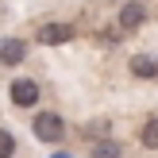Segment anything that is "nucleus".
Segmentation results:
<instances>
[{
    "mask_svg": "<svg viewBox=\"0 0 158 158\" xmlns=\"http://www.w3.org/2000/svg\"><path fill=\"white\" fill-rule=\"evenodd\" d=\"M31 131H35V139H43V143H58V139L66 135V123L54 112H39L35 123H31Z\"/></svg>",
    "mask_w": 158,
    "mask_h": 158,
    "instance_id": "1",
    "label": "nucleus"
},
{
    "mask_svg": "<svg viewBox=\"0 0 158 158\" xmlns=\"http://www.w3.org/2000/svg\"><path fill=\"white\" fill-rule=\"evenodd\" d=\"M12 104H19V108L39 104V81H31V77H15V81H12Z\"/></svg>",
    "mask_w": 158,
    "mask_h": 158,
    "instance_id": "2",
    "label": "nucleus"
},
{
    "mask_svg": "<svg viewBox=\"0 0 158 158\" xmlns=\"http://www.w3.org/2000/svg\"><path fill=\"white\" fill-rule=\"evenodd\" d=\"M73 39V27L69 23H43L39 27V43L43 46H62V43H69Z\"/></svg>",
    "mask_w": 158,
    "mask_h": 158,
    "instance_id": "3",
    "label": "nucleus"
},
{
    "mask_svg": "<svg viewBox=\"0 0 158 158\" xmlns=\"http://www.w3.org/2000/svg\"><path fill=\"white\" fill-rule=\"evenodd\" d=\"M23 58H27L23 39H4V43H0V66H19Z\"/></svg>",
    "mask_w": 158,
    "mask_h": 158,
    "instance_id": "4",
    "label": "nucleus"
},
{
    "mask_svg": "<svg viewBox=\"0 0 158 158\" xmlns=\"http://www.w3.org/2000/svg\"><path fill=\"white\" fill-rule=\"evenodd\" d=\"M143 19H147V8H143V4H127V8L120 12V27H123V31H135Z\"/></svg>",
    "mask_w": 158,
    "mask_h": 158,
    "instance_id": "5",
    "label": "nucleus"
},
{
    "mask_svg": "<svg viewBox=\"0 0 158 158\" xmlns=\"http://www.w3.org/2000/svg\"><path fill=\"white\" fill-rule=\"evenodd\" d=\"M131 73H135V77H154L158 73V62L151 58V54H135V58H131Z\"/></svg>",
    "mask_w": 158,
    "mask_h": 158,
    "instance_id": "6",
    "label": "nucleus"
},
{
    "mask_svg": "<svg viewBox=\"0 0 158 158\" xmlns=\"http://www.w3.org/2000/svg\"><path fill=\"white\" fill-rule=\"evenodd\" d=\"M139 143H143V147H151V151H158V116L143 123V131H139Z\"/></svg>",
    "mask_w": 158,
    "mask_h": 158,
    "instance_id": "7",
    "label": "nucleus"
},
{
    "mask_svg": "<svg viewBox=\"0 0 158 158\" xmlns=\"http://www.w3.org/2000/svg\"><path fill=\"white\" fill-rule=\"evenodd\" d=\"M93 158H120V143H112V139H100V143L93 147Z\"/></svg>",
    "mask_w": 158,
    "mask_h": 158,
    "instance_id": "8",
    "label": "nucleus"
},
{
    "mask_svg": "<svg viewBox=\"0 0 158 158\" xmlns=\"http://www.w3.org/2000/svg\"><path fill=\"white\" fill-rule=\"evenodd\" d=\"M12 154H15V139H12V131L0 127V158H12Z\"/></svg>",
    "mask_w": 158,
    "mask_h": 158,
    "instance_id": "9",
    "label": "nucleus"
}]
</instances>
